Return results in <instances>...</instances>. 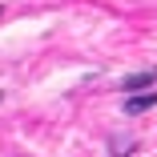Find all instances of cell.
<instances>
[{
	"mask_svg": "<svg viewBox=\"0 0 157 157\" xmlns=\"http://www.w3.org/2000/svg\"><path fill=\"white\" fill-rule=\"evenodd\" d=\"M121 85H125V93H141V89L157 85V69H149V73H133V77H125Z\"/></svg>",
	"mask_w": 157,
	"mask_h": 157,
	"instance_id": "obj_1",
	"label": "cell"
},
{
	"mask_svg": "<svg viewBox=\"0 0 157 157\" xmlns=\"http://www.w3.org/2000/svg\"><path fill=\"white\" fill-rule=\"evenodd\" d=\"M153 105H157V89H153V93H141V97H129V101H125V113L133 117V113H145V109H153Z\"/></svg>",
	"mask_w": 157,
	"mask_h": 157,
	"instance_id": "obj_2",
	"label": "cell"
}]
</instances>
